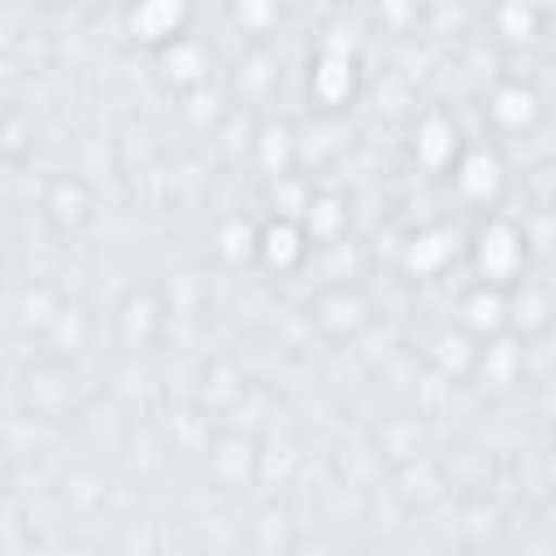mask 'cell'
Masks as SVG:
<instances>
[{
	"label": "cell",
	"instance_id": "52a82bcc",
	"mask_svg": "<svg viewBox=\"0 0 556 556\" xmlns=\"http://www.w3.org/2000/svg\"><path fill=\"white\" fill-rule=\"evenodd\" d=\"M452 182H456V191H460L465 200L486 204V200L500 191V182H504L495 152H491V148H469V152H460V161H456V169H452Z\"/></svg>",
	"mask_w": 556,
	"mask_h": 556
},
{
	"label": "cell",
	"instance_id": "6da1fadb",
	"mask_svg": "<svg viewBox=\"0 0 556 556\" xmlns=\"http://www.w3.org/2000/svg\"><path fill=\"white\" fill-rule=\"evenodd\" d=\"M521 261H526V239H521V230L508 217H495V222H486L478 230V239H473V265H478V274H482L486 287L513 282L517 269H521Z\"/></svg>",
	"mask_w": 556,
	"mask_h": 556
},
{
	"label": "cell",
	"instance_id": "277c9868",
	"mask_svg": "<svg viewBox=\"0 0 556 556\" xmlns=\"http://www.w3.org/2000/svg\"><path fill=\"white\" fill-rule=\"evenodd\" d=\"M256 256L269 269H295L308 256V230L295 217H269L256 230Z\"/></svg>",
	"mask_w": 556,
	"mask_h": 556
},
{
	"label": "cell",
	"instance_id": "5b68a950",
	"mask_svg": "<svg viewBox=\"0 0 556 556\" xmlns=\"http://www.w3.org/2000/svg\"><path fill=\"white\" fill-rule=\"evenodd\" d=\"M413 152H417V161L426 165V169H456V161H460V139H456V126H452V117H443V113H426L421 122H417V135H413Z\"/></svg>",
	"mask_w": 556,
	"mask_h": 556
},
{
	"label": "cell",
	"instance_id": "4fadbf2b",
	"mask_svg": "<svg viewBox=\"0 0 556 556\" xmlns=\"http://www.w3.org/2000/svg\"><path fill=\"white\" fill-rule=\"evenodd\" d=\"M447 256H452V235L447 230H421L408 243V269H417V274H434Z\"/></svg>",
	"mask_w": 556,
	"mask_h": 556
},
{
	"label": "cell",
	"instance_id": "5bb4252c",
	"mask_svg": "<svg viewBox=\"0 0 556 556\" xmlns=\"http://www.w3.org/2000/svg\"><path fill=\"white\" fill-rule=\"evenodd\" d=\"M491 22H495V30H500L508 43H530V39L539 35V9H530V4L495 9V13H491Z\"/></svg>",
	"mask_w": 556,
	"mask_h": 556
},
{
	"label": "cell",
	"instance_id": "e0dca14e",
	"mask_svg": "<svg viewBox=\"0 0 556 556\" xmlns=\"http://www.w3.org/2000/svg\"><path fill=\"white\" fill-rule=\"evenodd\" d=\"M552 200H556V174H552Z\"/></svg>",
	"mask_w": 556,
	"mask_h": 556
},
{
	"label": "cell",
	"instance_id": "3957f363",
	"mask_svg": "<svg viewBox=\"0 0 556 556\" xmlns=\"http://www.w3.org/2000/svg\"><path fill=\"white\" fill-rule=\"evenodd\" d=\"M308 96L321 109H343L356 96V56L348 48H321L308 65Z\"/></svg>",
	"mask_w": 556,
	"mask_h": 556
},
{
	"label": "cell",
	"instance_id": "30bf717a",
	"mask_svg": "<svg viewBox=\"0 0 556 556\" xmlns=\"http://www.w3.org/2000/svg\"><path fill=\"white\" fill-rule=\"evenodd\" d=\"M43 208L56 217V222H83L87 213H91V191H87V182L83 178H56L52 187H48V200H43Z\"/></svg>",
	"mask_w": 556,
	"mask_h": 556
},
{
	"label": "cell",
	"instance_id": "7c38bea8",
	"mask_svg": "<svg viewBox=\"0 0 556 556\" xmlns=\"http://www.w3.org/2000/svg\"><path fill=\"white\" fill-rule=\"evenodd\" d=\"M460 313H465V326L469 330H486V334H495L500 326H504V295H500V287H478L465 304H460Z\"/></svg>",
	"mask_w": 556,
	"mask_h": 556
},
{
	"label": "cell",
	"instance_id": "9a60e30c",
	"mask_svg": "<svg viewBox=\"0 0 556 556\" xmlns=\"http://www.w3.org/2000/svg\"><path fill=\"white\" fill-rule=\"evenodd\" d=\"M304 208H308V213H304L308 239H330V235L339 230V222H343V208H339V200H330V195H313Z\"/></svg>",
	"mask_w": 556,
	"mask_h": 556
},
{
	"label": "cell",
	"instance_id": "2e32d148",
	"mask_svg": "<svg viewBox=\"0 0 556 556\" xmlns=\"http://www.w3.org/2000/svg\"><path fill=\"white\" fill-rule=\"evenodd\" d=\"M230 17H235L243 30H261V26L278 22V9H269V4H239V9H230Z\"/></svg>",
	"mask_w": 556,
	"mask_h": 556
},
{
	"label": "cell",
	"instance_id": "ba28073f",
	"mask_svg": "<svg viewBox=\"0 0 556 556\" xmlns=\"http://www.w3.org/2000/svg\"><path fill=\"white\" fill-rule=\"evenodd\" d=\"M156 61H161V74L174 87H204L208 83V52H204V43L195 35H182L178 43L161 48Z\"/></svg>",
	"mask_w": 556,
	"mask_h": 556
},
{
	"label": "cell",
	"instance_id": "7a4b0ae2",
	"mask_svg": "<svg viewBox=\"0 0 556 556\" xmlns=\"http://www.w3.org/2000/svg\"><path fill=\"white\" fill-rule=\"evenodd\" d=\"M122 22H126V35H130L135 43L161 52V48H169V43H178V39L187 35V26H191V9L178 4V0H148V4L126 9Z\"/></svg>",
	"mask_w": 556,
	"mask_h": 556
},
{
	"label": "cell",
	"instance_id": "8fae6325",
	"mask_svg": "<svg viewBox=\"0 0 556 556\" xmlns=\"http://www.w3.org/2000/svg\"><path fill=\"white\" fill-rule=\"evenodd\" d=\"M317 321L326 326V330H334V334H352L361 321H365V304L352 295V291H330V295H321L317 300Z\"/></svg>",
	"mask_w": 556,
	"mask_h": 556
},
{
	"label": "cell",
	"instance_id": "8992f818",
	"mask_svg": "<svg viewBox=\"0 0 556 556\" xmlns=\"http://www.w3.org/2000/svg\"><path fill=\"white\" fill-rule=\"evenodd\" d=\"M256 460H261V452H256V443H252L248 434H222V439L208 447V473H213L222 486H243V482H252Z\"/></svg>",
	"mask_w": 556,
	"mask_h": 556
},
{
	"label": "cell",
	"instance_id": "9c48e42d",
	"mask_svg": "<svg viewBox=\"0 0 556 556\" xmlns=\"http://www.w3.org/2000/svg\"><path fill=\"white\" fill-rule=\"evenodd\" d=\"M486 117L500 126V130H521L539 117V96L521 83H500L486 100Z\"/></svg>",
	"mask_w": 556,
	"mask_h": 556
}]
</instances>
